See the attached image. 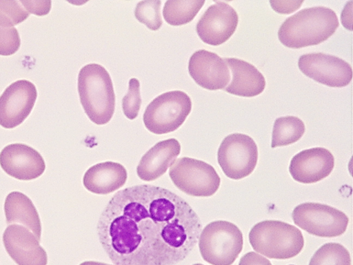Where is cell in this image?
Returning a JSON list of instances; mask_svg holds the SVG:
<instances>
[{"label":"cell","instance_id":"obj_32","mask_svg":"<svg viewBox=\"0 0 353 265\" xmlns=\"http://www.w3.org/2000/svg\"><path fill=\"white\" fill-rule=\"evenodd\" d=\"M80 265H110L105 263L97 262H85L81 263Z\"/></svg>","mask_w":353,"mask_h":265},{"label":"cell","instance_id":"obj_13","mask_svg":"<svg viewBox=\"0 0 353 265\" xmlns=\"http://www.w3.org/2000/svg\"><path fill=\"white\" fill-rule=\"evenodd\" d=\"M0 166L10 176L21 181L38 178L46 171L41 155L24 144H12L0 153Z\"/></svg>","mask_w":353,"mask_h":265},{"label":"cell","instance_id":"obj_19","mask_svg":"<svg viewBox=\"0 0 353 265\" xmlns=\"http://www.w3.org/2000/svg\"><path fill=\"white\" fill-rule=\"evenodd\" d=\"M128 179L123 165L113 161L99 163L88 169L83 176L88 191L97 195H108L123 187Z\"/></svg>","mask_w":353,"mask_h":265},{"label":"cell","instance_id":"obj_9","mask_svg":"<svg viewBox=\"0 0 353 265\" xmlns=\"http://www.w3.org/2000/svg\"><path fill=\"white\" fill-rule=\"evenodd\" d=\"M259 159V150L255 141L243 134L226 137L219 148L217 160L229 179L240 180L255 170Z\"/></svg>","mask_w":353,"mask_h":265},{"label":"cell","instance_id":"obj_30","mask_svg":"<svg viewBox=\"0 0 353 265\" xmlns=\"http://www.w3.org/2000/svg\"><path fill=\"white\" fill-rule=\"evenodd\" d=\"M239 265H272L269 259L255 252H249L243 256Z\"/></svg>","mask_w":353,"mask_h":265},{"label":"cell","instance_id":"obj_8","mask_svg":"<svg viewBox=\"0 0 353 265\" xmlns=\"http://www.w3.org/2000/svg\"><path fill=\"white\" fill-rule=\"evenodd\" d=\"M292 219L308 234L333 238L345 233L349 217L340 210L328 205L317 203H304L296 206Z\"/></svg>","mask_w":353,"mask_h":265},{"label":"cell","instance_id":"obj_16","mask_svg":"<svg viewBox=\"0 0 353 265\" xmlns=\"http://www.w3.org/2000/svg\"><path fill=\"white\" fill-rule=\"evenodd\" d=\"M335 159L332 153L324 148L304 150L292 158L290 172L297 182L311 184L326 179L332 173Z\"/></svg>","mask_w":353,"mask_h":265},{"label":"cell","instance_id":"obj_29","mask_svg":"<svg viewBox=\"0 0 353 265\" xmlns=\"http://www.w3.org/2000/svg\"><path fill=\"white\" fill-rule=\"evenodd\" d=\"M303 1H270L272 8L279 14H289L299 9Z\"/></svg>","mask_w":353,"mask_h":265},{"label":"cell","instance_id":"obj_20","mask_svg":"<svg viewBox=\"0 0 353 265\" xmlns=\"http://www.w3.org/2000/svg\"><path fill=\"white\" fill-rule=\"evenodd\" d=\"M5 215L8 225L21 224L41 240V224L36 206L20 192L10 193L6 199Z\"/></svg>","mask_w":353,"mask_h":265},{"label":"cell","instance_id":"obj_34","mask_svg":"<svg viewBox=\"0 0 353 265\" xmlns=\"http://www.w3.org/2000/svg\"><path fill=\"white\" fill-rule=\"evenodd\" d=\"M290 265H294V264H290Z\"/></svg>","mask_w":353,"mask_h":265},{"label":"cell","instance_id":"obj_10","mask_svg":"<svg viewBox=\"0 0 353 265\" xmlns=\"http://www.w3.org/2000/svg\"><path fill=\"white\" fill-rule=\"evenodd\" d=\"M298 66L307 77L330 87L347 86L352 79V66L335 55L322 52L303 55Z\"/></svg>","mask_w":353,"mask_h":265},{"label":"cell","instance_id":"obj_4","mask_svg":"<svg viewBox=\"0 0 353 265\" xmlns=\"http://www.w3.org/2000/svg\"><path fill=\"white\" fill-rule=\"evenodd\" d=\"M251 246L257 253L274 259H289L301 253L304 237L301 230L279 220H265L250 231Z\"/></svg>","mask_w":353,"mask_h":265},{"label":"cell","instance_id":"obj_12","mask_svg":"<svg viewBox=\"0 0 353 265\" xmlns=\"http://www.w3.org/2000/svg\"><path fill=\"white\" fill-rule=\"evenodd\" d=\"M238 23L239 16L233 7L225 2H215L199 20L196 30L203 42L219 46L234 35Z\"/></svg>","mask_w":353,"mask_h":265},{"label":"cell","instance_id":"obj_22","mask_svg":"<svg viewBox=\"0 0 353 265\" xmlns=\"http://www.w3.org/2000/svg\"><path fill=\"white\" fill-rule=\"evenodd\" d=\"M303 121L296 117L288 116L274 121L272 148L287 146L299 141L305 134Z\"/></svg>","mask_w":353,"mask_h":265},{"label":"cell","instance_id":"obj_33","mask_svg":"<svg viewBox=\"0 0 353 265\" xmlns=\"http://www.w3.org/2000/svg\"><path fill=\"white\" fill-rule=\"evenodd\" d=\"M192 265H204V264L197 263V264H192Z\"/></svg>","mask_w":353,"mask_h":265},{"label":"cell","instance_id":"obj_17","mask_svg":"<svg viewBox=\"0 0 353 265\" xmlns=\"http://www.w3.org/2000/svg\"><path fill=\"white\" fill-rule=\"evenodd\" d=\"M181 151L180 142L175 139L159 141L142 157L137 171L139 178L153 181L167 173Z\"/></svg>","mask_w":353,"mask_h":265},{"label":"cell","instance_id":"obj_7","mask_svg":"<svg viewBox=\"0 0 353 265\" xmlns=\"http://www.w3.org/2000/svg\"><path fill=\"white\" fill-rule=\"evenodd\" d=\"M170 179L179 189L194 197H211L219 189L221 179L212 165L188 157L172 164Z\"/></svg>","mask_w":353,"mask_h":265},{"label":"cell","instance_id":"obj_2","mask_svg":"<svg viewBox=\"0 0 353 265\" xmlns=\"http://www.w3.org/2000/svg\"><path fill=\"white\" fill-rule=\"evenodd\" d=\"M339 26L338 17L332 9L308 8L285 20L279 30V38L289 48L314 46L332 37Z\"/></svg>","mask_w":353,"mask_h":265},{"label":"cell","instance_id":"obj_14","mask_svg":"<svg viewBox=\"0 0 353 265\" xmlns=\"http://www.w3.org/2000/svg\"><path fill=\"white\" fill-rule=\"evenodd\" d=\"M188 69L193 80L208 90H224L230 81L225 59L205 50L196 51L192 55Z\"/></svg>","mask_w":353,"mask_h":265},{"label":"cell","instance_id":"obj_3","mask_svg":"<svg viewBox=\"0 0 353 265\" xmlns=\"http://www.w3.org/2000/svg\"><path fill=\"white\" fill-rule=\"evenodd\" d=\"M77 88L88 118L98 126L108 124L115 112L116 97L112 77L103 66H84L79 75Z\"/></svg>","mask_w":353,"mask_h":265},{"label":"cell","instance_id":"obj_21","mask_svg":"<svg viewBox=\"0 0 353 265\" xmlns=\"http://www.w3.org/2000/svg\"><path fill=\"white\" fill-rule=\"evenodd\" d=\"M205 0H169L163 9L165 21L172 26L190 23L204 6Z\"/></svg>","mask_w":353,"mask_h":265},{"label":"cell","instance_id":"obj_24","mask_svg":"<svg viewBox=\"0 0 353 265\" xmlns=\"http://www.w3.org/2000/svg\"><path fill=\"white\" fill-rule=\"evenodd\" d=\"M161 6L160 0L139 2L135 9V17L141 23L145 25L150 30H159L163 25Z\"/></svg>","mask_w":353,"mask_h":265},{"label":"cell","instance_id":"obj_26","mask_svg":"<svg viewBox=\"0 0 353 265\" xmlns=\"http://www.w3.org/2000/svg\"><path fill=\"white\" fill-rule=\"evenodd\" d=\"M141 106L140 82L137 79H131L128 94L123 99V110L125 117L130 120L135 119L139 115Z\"/></svg>","mask_w":353,"mask_h":265},{"label":"cell","instance_id":"obj_28","mask_svg":"<svg viewBox=\"0 0 353 265\" xmlns=\"http://www.w3.org/2000/svg\"><path fill=\"white\" fill-rule=\"evenodd\" d=\"M26 8L29 14L44 16L50 13L51 1H19Z\"/></svg>","mask_w":353,"mask_h":265},{"label":"cell","instance_id":"obj_1","mask_svg":"<svg viewBox=\"0 0 353 265\" xmlns=\"http://www.w3.org/2000/svg\"><path fill=\"white\" fill-rule=\"evenodd\" d=\"M201 219L183 198L153 185L116 193L97 224L99 242L115 265H175L200 238Z\"/></svg>","mask_w":353,"mask_h":265},{"label":"cell","instance_id":"obj_5","mask_svg":"<svg viewBox=\"0 0 353 265\" xmlns=\"http://www.w3.org/2000/svg\"><path fill=\"white\" fill-rule=\"evenodd\" d=\"M198 242L203 259L212 265L233 264L244 246L241 230L225 220L208 224Z\"/></svg>","mask_w":353,"mask_h":265},{"label":"cell","instance_id":"obj_15","mask_svg":"<svg viewBox=\"0 0 353 265\" xmlns=\"http://www.w3.org/2000/svg\"><path fill=\"white\" fill-rule=\"evenodd\" d=\"M3 240L8 255L18 265H48V253L38 238L23 226L10 225Z\"/></svg>","mask_w":353,"mask_h":265},{"label":"cell","instance_id":"obj_27","mask_svg":"<svg viewBox=\"0 0 353 265\" xmlns=\"http://www.w3.org/2000/svg\"><path fill=\"white\" fill-rule=\"evenodd\" d=\"M21 46L18 30L14 28L0 27V55L9 57L15 54Z\"/></svg>","mask_w":353,"mask_h":265},{"label":"cell","instance_id":"obj_23","mask_svg":"<svg viewBox=\"0 0 353 265\" xmlns=\"http://www.w3.org/2000/svg\"><path fill=\"white\" fill-rule=\"evenodd\" d=\"M308 265H351L350 254L339 243H326L315 252Z\"/></svg>","mask_w":353,"mask_h":265},{"label":"cell","instance_id":"obj_31","mask_svg":"<svg viewBox=\"0 0 353 265\" xmlns=\"http://www.w3.org/2000/svg\"><path fill=\"white\" fill-rule=\"evenodd\" d=\"M352 1L347 3L341 15L342 25L350 30H352Z\"/></svg>","mask_w":353,"mask_h":265},{"label":"cell","instance_id":"obj_25","mask_svg":"<svg viewBox=\"0 0 353 265\" xmlns=\"http://www.w3.org/2000/svg\"><path fill=\"white\" fill-rule=\"evenodd\" d=\"M29 14L19 1L0 0V27L14 28L26 21Z\"/></svg>","mask_w":353,"mask_h":265},{"label":"cell","instance_id":"obj_6","mask_svg":"<svg viewBox=\"0 0 353 265\" xmlns=\"http://www.w3.org/2000/svg\"><path fill=\"white\" fill-rule=\"evenodd\" d=\"M190 97L182 91H171L154 98L143 116V124L152 134L161 135L178 130L192 112Z\"/></svg>","mask_w":353,"mask_h":265},{"label":"cell","instance_id":"obj_18","mask_svg":"<svg viewBox=\"0 0 353 265\" xmlns=\"http://www.w3.org/2000/svg\"><path fill=\"white\" fill-rule=\"evenodd\" d=\"M232 73V81L225 91L240 97H252L261 94L266 87V80L252 64L241 59H225Z\"/></svg>","mask_w":353,"mask_h":265},{"label":"cell","instance_id":"obj_11","mask_svg":"<svg viewBox=\"0 0 353 265\" xmlns=\"http://www.w3.org/2000/svg\"><path fill=\"white\" fill-rule=\"evenodd\" d=\"M37 87L27 80L10 84L0 96V126L13 129L28 118L37 101Z\"/></svg>","mask_w":353,"mask_h":265}]
</instances>
